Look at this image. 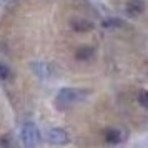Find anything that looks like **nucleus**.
Returning <instances> with one entry per match:
<instances>
[{
  "label": "nucleus",
  "instance_id": "nucleus-1",
  "mask_svg": "<svg viewBox=\"0 0 148 148\" xmlns=\"http://www.w3.org/2000/svg\"><path fill=\"white\" fill-rule=\"evenodd\" d=\"M83 97H85V92H82L78 88H62L57 95V98H55V105L60 110H65L70 105L80 101Z\"/></svg>",
  "mask_w": 148,
  "mask_h": 148
},
{
  "label": "nucleus",
  "instance_id": "nucleus-2",
  "mask_svg": "<svg viewBox=\"0 0 148 148\" xmlns=\"http://www.w3.org/2000/svg\"><path fill=\"white\" fill-rule=\"evenodd\" d=\"M22 141H23V148H37L38 141H40V133L38 128L34 121H25L22 127Z\"/></svg>",
  "mask_w": 148,
  "mask_h": 148
},
{
  "label": "nucleus",
  "instance_id": "nucleus-3",
  "mask_svg": "<svg viewBox=\"0 0 148 148\" xmlns=\"http://www.w3.org/2000/svg\"><path fill=\"white\" fill-rule=\"evenodd\" d=\"M47 141L50 145H65L68 143V133L63 130V128H50L47 132Z\"/></svg>",
  "mask_w": 148,
  "mask_h": 148
},
{
  "label": "nucleus",
  "instance_id": "nucleus-4",
  "mask_svg": "<svg viewBox=\"0 0 148 148\" xmlns=\"http://www.w3.org/2000/svg\"><path fill=\"white\" fill-rule=\"evenodd\" d=\"M145 8H147V3H145V0H128L127 5H125V10H127V14L130 17H138L145 12Z\"/></svg>",
  "mask_w": 148,
  "mask_h": 148
},
{
  "label": "nucleus",
  "instance_id": "nucleus-5",
  "mask_svg": "<svg viewBox=\"0 0 148 148\" xmlns=\"http://www.w3.org/2000/svg\"><path fill=\"white\" fill-rule=\"evenodd\" d=\"M70 27L75 32H90V30H93V23L85 18H73L70 22Z\"/></svg>",
  "mask_w": 148,
  "mask_h": 148
},
{
  "label": "nucleus",
  "instance_id": "nucleus-6",
  "mask_svg": "<svg viewBox=\"0 0 148 148\" xmlns=\"http://www.w3.org/2000/svg\"><path fill=\"white\" fill-rule=\"evenodd\" d=\"M105 140H107L108 143H112V145H115V143H120L121 133L118 132V130H115V128H110V130H107V132H105Z\"/></svg>",
  "mask_w": 148,
  "mask_h": 148
},
{
  "label": "nucleus",
  "instance_id": "nucleus-7",
  "mask_svg": "<svg viewBox=\"0 0 148 148\" xmlns=\"http://www.w3.org/2000/svg\"><path fill=\"white\" fill-rule=\"evenodd\" d=\"M78 60H88L93 57V48L92 47H82L77 50V55H75Z\"/></svg>",
  "mask_w": 148,
  "mask_h": 148
},
{
  "label": "nucleus",
  "instance_id": "nucleus-8",
  "mask_svg": "<svg viewBox=\"0 0 148 148\" xmlns=\"http://www.w3.org/2000/svg\"><path fill=\"white\" fill-rule=\"evenodd\" d=\"M10 75H12L10 68H8L5 63H0V80H8Z\"/></svg>",
  "mask_w": 148,
  "mask_h": 148
},
{
  "label": "nucleus",
  "instance_id": "nucleus-9",
  "mask_svg": "<svg viewBox=\"0 0 148 148\" xmlns=\"http://www.w3.org/2000/svg\"><path fill=\"white\" fill-rule=\"evenodd\" d=\"M138 103H140L141 107L148 108V92L147 90H141L140 93H138Z\"/></svg>",
  "mask_w": 148,
  "mask_h": 148
},
{
  "label": "nucleus",
  "instance_id": "nucleus-10",
  "mask_svg": "<svg viewBox=\"0 0 148 148\" xmlns=\"http://www.w3.org/2000/svg\"><path fill=\"white\" fill-rule=\"evenodd\" d=\"M123 25V22L118 20V18H108V20L103 22V27L107 28H112V27H121Z\"/></svg>",
  "mask_w": 148,
  "mask_h": 148
}]
</instances>
